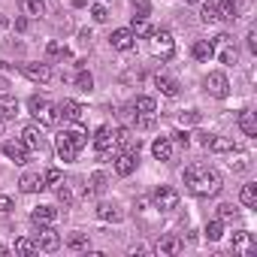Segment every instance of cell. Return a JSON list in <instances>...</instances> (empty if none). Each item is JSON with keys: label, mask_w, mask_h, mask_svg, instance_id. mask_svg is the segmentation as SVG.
<instances>
[{"label": "cell", "mask_w": 257, "mask_h": 257, "mask_svg": "<svg viewBox=\"0 0 257 257\" xmlns=\"http://www.w3.org/2000/svg\"><path fill=\"white\" fill-rule=\"evenodd\" d=\"M106 185H109V179H106V173H94V176L88 179V185H85V191H88V194H103V191H106Z\"/></svg>", "instance_id": "obj_31"}, {"label": "cell", "mask_w": 257, "mask_h": 257, "mask_svg": "<svg viewBox=\"0 0 257 257\" xmlns=\"http://www.w3.org/2000/svg\"><path fill=\"white\" fill-rule=\"evenodd\" d=\"M185 185H188V191L197 194V197H215V194L221 191V176H218L215 170L203 167V164H191V167L185 170Z\"/></svg>", "instance_id": "obj_1"}, {"label": "cell", "mask_w": 257, "mask_h": 257, "mask_svg": "<svg viewBox=\"0 0 257 257\" xmlns=\"http://www.w3.org/2000/svg\"><path fill=\"white\" fill-rule=\"evenodd\" d=\"M239 200H242V206L254 209V206H257V188H254V185H245L242 194H239Z\"/></svg>", "instance_id": "obj_35"}, {"label": "cell", "mask_w": 257, "mask_h": 257, "mask_svg": "<svg viewBox=\"0 0 257 257\" xmlns=\"http://www.w3.org/2000/svg\"><path fill=\"white\" fill-rule=\"evenodd\" d=\"M4 121H7V118H4V115H0V131H4Z\"/></svg>", "instance_id": "obj_48"}, {"label": "cell", "mask_w": 257, "mask_h": 257, "mask_svg": "<svg viewBox=\"0 0 257 257\" xmlns=\"http://www.w3.org/2000/svg\"><path fill=\"white\" fill-rule=\"evenodd\" d=\"M152 200H155V209H158V212H173V209L179 206V194H176L173 188H167V185H161Z\"/></svg>", "instance_id": "obj_8"}, {"label": "cell", "mask_w": 257, "mask_h": 257, "mask_svg": "<svg viewBox=\"0 0 257 257\" xmlns=\"http://www.w3.org/2000/svg\"><path fill=\"white\" fill-rule=\"evenodd\" d=\"M91 16H94V22H106V19H109V13H106V7H100V4H97V7L91 10Z\"/></svg>", "instance_id": "obj_44"}, {"label": "cell", "mask_w": 257, "mask_h": 257, "mask_svg": "<svg viewBox=\"0 0 257 257\" xmlns=\"http://www.w3.org/2000/svg\"><path fill=\"white\" fill-rule=\"evenodd\" d=\"M46 55H49V58H70V52H67V46H61V43H49V49H46Z\"/></svg>", "instance_id": "obj_41"}, {"label": "cell", "mask_w": 257, "mask_h": 257, "mask_svg": "<svg viewBox=\"0 0 257 257\" xmlns=\"http://www.w3.org/2000/svg\"><path fill=\"white\" fill-rule=\"evenodd\" d=\"M28 106H31V115H34L43 127H55V124H58V118H61V115H58V106H55V103H49L46 97H31V100H28Z\"/></svg>", "instance_id": "obj_3"}, {"label": "cell", "mask_w": 257, "mask_h": 257, "mask_svg": "<svg viewBox=\"0 0 257 257\" xmlns=\"http://www.w3.org/2000/svg\"><path fill=\"white\" fill-rule=\"evenodd\" d=\"M185 4H197V0H185Z\"/></svg>", "instance_id": "obj_49"}, {"label": "cell", "mask_w": 257, "mask_h": 257, "mask_svg": "<svg viewBox=\"0 0 257 257\" xmlns=\"http://www.w3.org/2000/svg\"><path fill=\"white\" fill-rule=\"evenodd\" d=\"M109 46H112V49H118V52H131V49L137 46V37H134V31H131V28H118V31H112Z\"/></svg>", "instance_id": "obj_10"}, {"label": "cell", "mask_w": 257, "mask_h": 257, "mask_svg": "<svg viewBox=\"0 0 257 257\" xmlns=\"http://www.w3.org/2000/svg\"><path fill=\"white\" fill-rule=\"evenodd\" d=\"M233 251H236L239 257H251V254L257 251V242H254V236H251L248 230H239V233H233Z\"/></svg>", "instance_id": "obj_11"}, {"label": "cell", "mask_w": 257, "mask_h": 257, "mask_svg": "<svg viewBox=\"0 0 257 257\" xmlns=\"http://www.w3.org/2000/svg\"><path fill=\"white\" fill-rule=\"evenodd\" d=\"M212 49H215V55L224 61V64H236V46H233V40L227 37V34H218L215 40H212Z\"/></svg>", "instance_id": "obj_6"}, {"label": "cell", "mask_w": 257, "mask_h": 257, "mask_svg": "<svg viewBox=\"0 0 257 257\" xmlns=\"http://www.w3.org/2000/svg\"><path fill=\"white\" fill-rule=\"evenodd\" d=\"M67 248H70V251H85V248H88V236H85V233L70 236V239H67Z\"/></svg>", "instance_id": "obj_39"}, {"label": "cell", "mask_w": 257, "mask_h": 257, "mask_svg": "<svg viewBox=\"0 0 257 257\" xmlns=\"http://www.w3.org/2000/svg\"><path fill=\"white\" fill-rule=\"evenodd\" d=\"M197 121H200V112H182V115H179V124H182V127H191V124H197Z\"/></svg>", "instance_id": "obj_42"}, {"label": "cell", "mask_w": 257, "mask_h": 257, "mask_svg": "<svg viewBox=\"0 0 257 257\" xmlns=\"http://www.w3.org/2000/svg\"><path fill=\"white\" fill-rule=\"evenodd\" d=\"M10 209H13V200H10V197H0V212H4V215H7Z\"/></svg>", "instance_id": "obj_46"}, {"label": "cell", "mask_w": 257, "mask_h": 257, "mask_svg": "<svg viewBox=\"0 0 257 257\" xmlns=\"http://www.w3.org/2000/svg\"><path fill=\"white\" fill-rule=\"evenodd\" d=\"M158 251L173 257V254H179V251H182V239H179L176 233H167V236H161V242H158Z\"/></svg>", "instance_id": "obj_24"}, {"label": "cell", "mask_w": 257, "mask_h": 257, "mask_svg": "<svg viewBox=\"0 0 257 257\" xmlns=\"http://www.w3.org/2000/svg\"><path fill=\"white\" fill-rule=\"evenodd\" d=\"M200 143L209 149V152H215V155H230V152H236V146H233V140H227V137H215V134H200Z\"/></svg>", "instance_id": "obj_7"}, {"label": "cell", "mask_w": 257, "mask_h": 257, "mask_svg": "<svg viewBox=\"0 0 257 257\" xmlns=\"http://www.w3.org/2000/svg\"><path fill=\"white\" fill-rule=\"evenodd\" d=\"M203 88H206V94H212V97H218V100H224V97L230 94V82H227L224 73H209V76L203 79Z\"/></svg>", "instance_id": "obj_5"}, {"label": "cell", "mask_w": 257, "mask_h": 257, "mask_svg": "<svg viewBox=\"0 0 257 257\" xmlns=\"http://www.w3.org/2000/svg\"><path fill=\"white\" fill-rule=\"evenodd\" d=\"M239 131L245 137H257V118H254V112H248V109L239 112Z\"/></svg>", "instance_id": "obj_25"}, {"label": "cell", "mask_w": 257, "mask_h": 257, "mask_svg": "<svg viewBox=\"0 0 257 257\" xmlns=\"http://www.w3.org/2000/svg\"><path fill=\"white\" fill-rule=\"evenodd\" d=\"M25 76H28L31 82L46 85V82L52 79V67H49V64H25Z\"/></svg>", "instance_id": "obj_17"}, {"label": "cell", "mask_w": 257, "mask_h": 257, "mask_svg": "<svg viewBox=\"0 0 257 257\" xmlns=\"http://www.w3.org/2000/svg\"><path fill=\"white\" fill-rule=\"evenodd\" d=\"M79 188H82V182H79V179H67V182L61 179V182H58V200H61L64 206H73V203H76Z\"/></svg>", "instance_id": "obj_12"}, {"label": "cell", "mask_w": 257, "mask_h": 257, "mask_svg": "<svg viewBox=\"0 0 257 257\" xmlns=\"http://www.w3.org/2000/svg\"><path fill=\"white\" fill-rule=\"evenodd\" d=\"M94 149H97L100 158H106V155L115 149V134H112V127H109V124L97 127V134H94Z\"/></svg>", "instance_id": "obj_9"}, {"label": "cell", "mask_w": 257, "mask_h": 257, "mask_svg": "<svg viewBox=\"0 0 257 257\" xmlns=\"http://www.w3.org/2000/svg\"><path fill=\"white\" fill-rule=\"evenodd\" d=\"M55 218H58V209H52V206H37L31 212V221L37 227H49V224H55Z\"/></svg>", "instance_id": "obj_19"}, {"label": "cell", "mask_w": 257, "mask_h": 257, "mask_svg": "<svg viewBox=\"0 0 257 257\" xmlns=\"http://www.w3.org/2000/svg\"><path fill=\"white\" fill-rule=\"evenodd\" d=\"M173 137H176V143H179V146H185V149H188V143H191V140H188V134H173Z\"/></svg>", "instance_id": "obj_47"}, {"label": "cell", "mask_w": 257, "mask_h": 257, "mask_svg": "<svg viewBox=\"0 0 257 257\" xmlns=\"http://www.w3.org/2000/svg\"><path fill=\"white\" fill-rule=\"evenodd\" d=\"M85 146H88V134L79 131V127H76V131H64L58 137V155H61V161H76Z\"/></svg>", "instance_id": "obj_2"}, {"label": "cell", "mask_w": 257, "mask_h": 257, "mask_svg": "<svg viewBox=\"0 0 257 257\" xmlns=\"http://www.w3.org/2000/svg\"><path fill=\"white\" fill-rule=\"evenodd\" d=\"M137 170V152H121L115 158V173L118 176H131Z\"/></svg>", "instance_id": "obj_18"}, {"label": "cell", "mask_w": 257, "mask_h": 257, "mask_svg": "<svg viewBox=\"0 0 257 257\" xmlns=\"http://www.w3.org/2000/svg\"><path fill=\"white\" fill-rule=\"evenodd\" d=\"M58 115H64V118L73 121V124H82V121H85V106L76 103V100H64V103L58 106Z\"/></svg>", "instance_id": "obj_13"}, {"label": "cell", "mask_w": 257, "mask_h": 257, "mask_svg": "<svg viewBox=\"0 0 257 257\" xmlns=\"http://www.w3.org/2000/svg\"><path fill=\"white\" fill-rule=\"evenodd\" d=\"M221 236H224V224H221L218 218L209 221V224H206V239H209V242H218Z\"/></svg>", "instance_id": "obj_37"}, {"label": "cell", "mask_w": 257, "mask_h": 257, "mask_svg": "<svg viewBox=\"0 0 257 257\" xmlns=\"http://www.w3.org/2000/svg\"><path fill=\"white\" fill-rule=\"evenodd\" d=\"M34 251H40L34 239H28V236H22V239H16V254H34Z\"/></svg>", "instance_id": "obj_38"}, {"label": "cell", "mask_w": 257, "mask_h": 257, "mask_svg": "<svg viewBox=\"0 0 257 257\" xmlns=\"http://www.w3.org/2000/svg\"><path fill=\"white\" fill-rule=\"evenodd\" d=\"M112 134H115V146L121 152H140V140L127 131V127H118V131H112Z\"/></svg>", "instance_id": "obj_15"}, {"label": "cell", "mask_w": 257, "mask_h": 257, "mask_svg": "<svg viewBox=\"0 0 257 257\" xmlns=\"http://www.w3.org/2000/svg\"><path fill=\"white\" fill-rule=\"evenodd\" d=\"M19 185H22V191H25V194H37V191H43V188H46V179H43L40 173H25Z\"/></svg>", "instance_id": "obj_22"}, {"label": "cell", "mask_w": 257, "mask_h": 257, "mask_svg": "<svg viewBox=\"0 0 257 257\" xmlns=\"http://www.w3.org/2000/svg\"><path fill=\"white\" fill-rule=\"evenodd\" d=\"M152 155H155L158 161H170V158H173V140H170V137H158V140L152 143Z\"/></svg>", "instance_id": "obj_21"}, {"label": "cell", "mask_w": 257, "mask_h": 257, "mask_svg": "<svg viewBox=\"0 0 257 257\" xmlns=\"http://www.w3.org/2000/svg\"><path fill=\"white\" fill-rule=\"evenodd\" d=\"M43 179H46V188H49V185H58L64 176H61V170H55V167H52V170H46V173H43Z\"/></svg>", "instance_id": "obj_43"}, {"label": "cell", "mask_w": 257, "mask_h": 257, "mask_svg": "<svg viewBox=\"0 0 257 257\" xmlns=\"http://www.w3.org/2000/svg\"><path fill=\"white\" fill-rule=\"evenodd\" d=\"M221 19L224 22H236L239 19V4L236 0H221Z\"/></svg>", "instance_id": "obj_34"}, {"label": "cell", "mask_w": 257, "mask_h": 257, "mask_svg": "<svg viewBox=\"0 0 257 257\" xmlns=\"http://www.w3.org/2000/svg\"><path fill=\"white\" fill-rule=\"evenodd\" d=\"M76 88H79V91H91V88H94V76L85 73V70H79V76H76Z\"/></svg>", "instance_id": "obj_40"}, {"label": "cell", "mask_w": 257, "mask_h": 257, "mask_svg": "<svg viewBox=\"0 0 257 257\" xmlns=\"http://www.w3.org/2000/svg\"><path fill=\"white\" fill-rule=\"evenodd\" d=\"M200 19H203L206 25H215V22H221V0H209V4H203V13H200Z\"/></svg>", "instance_id": "obj_26"}, {"label": "cell", "mask_w": 257, "mask_h": 257, "mask_svg": "<svg viewBox=\"0 0 257 257\" xmlns=\"http://www.w3.org/2000/svg\"><path fill=\"white\" fill-rule=\"evenodd\" d=\"M4 155H7L10 161H16V164H28V155H31V149H28L22 140H10V143L4 146Z\"/></svg>", "instance_id": "obj_14"}, {"label": "cell", "mask_w": 257, "mask_h": 257, "mask_svg": "<svg viewBox=\"0 0 257 257\" xmlns=\"http://www.w3.org/2000/svg\"><path fill=\"white\" fill-rule=\"evenodd\" d=\"M0 115H4V118H16L19 115V100L4 94V97H0Z\"/></svg>", "instance_id": "obj_32"}, {"label": "cell", "mask_w": 257, "mask_h": 257, "mask_svg": "<svg viewBox=\"0 0 257 257\" xmlns=\"http://www.w3.org/2000/svg\"><path fill=\"white\" fill-rule=\"evenodd\" d=\"M152 52L161 58V61H170L176 55V40L170 31H152Z\"/></svg>", "instance_id": "obj_4"}, {"label": "cell", "mask_w": 257, "mask_h": 257, "mask_svg": "<svg viewBox=\"0 0 257 257\" xmlns=\"http://www.w3.org/2000/svg\"><path fill=\"white\" fill-rule=\"evenodd\" d=\"M37 248H40V251H58V248H61V236H58V233L52 230V224L40 230V239H37Z\"/></svg>", "instance_id": "obj_16"}, {"label": "cell", "mask_w": 257, "mask_h": 257, "mask_svg": "<svg viewBox=\"0 0 257 257\" xmlns=\"http://www.w3.org/2000/svg\"><path fill=\"white\" fill-rule=\"evenodd\" d=\"M22 143H25L31 152H40V149H43V134H40V127H37V124H28V127H25Z\"/></svg>", "instance_id": "obj_20"}, {"label": "cell", "mask_w": 257, "mask_h": 257, "mask_svg": "<svg viewBox=\"0 0 257 257\" xmlns=\"http://www.w3.org/2000/svg\"><path fill=\"white\" fill-rule=\"evenodd\" d=\"M19 4H22V13L31 19H40L46 13V0H19Z\"/></svg>", "instance_id": "obj_29"}, {"label": "cell", "mask_w": 257, "mask_h": 257, "mask_svg": "<svg viewBox=\"0 0 257 257\" xmlns=\"http://www.w3.org/2000/svg\"><path fill=\"white\" fill-rule=\"evenodd\" d=\"M131 31H134V37H152L149 16H134V22H131Z\"/></svg>", "instance_id": "obj_30"}, {"label": "cell", "mask_w": 257, "mask_h": 257, "mask_svg": "<svg viewBox=\"0 0 257 257\" xmlns=\"http://www.w3.org/2000/svg\"><path fill=\"white\" fill-rule=\"evenodd\" d=\"M248 52H254V55H257V31H254V28L248 31Z\"/></svg>", "instance_id": "obj_45"}, {"label": "cell", "mask_w": 257, "mask_h": 257, "mask_svg": "<svg viewBox=\"0 0 257 257\" xmlns=\"http://www.w3.org/2000/svg\"><path fill=\"white\" fill-rule=\"evenodd\" d=\"M134 109H137V115H155L158 103H155V97H137L134 100Z\"/></svg>", "instance_id": "obj_33"}, {"label": "cell", "mask_w": 257, "mask_h": 257, "mask_svg": "<svg viewBox=\"0 0 257 257\" xmlns=\"http://www.w3.org/2000/svg\"><path fill=\"white\" fill-rule=\"evenodd\" d=\"M191 55H194L197 61H203V64H206V61H212V58H215V49H212V43H209V40H197V43H194V49H191Z\"/></svg>", "instance_id": "obj_27"}, {"label": "cell", "mask_w": 257, "mask_h": 257, "mask_svg": "<svg viewBox=\"0 0 257 257\" xmlns=\"http://www.w3.org/2000/svg\"><path fill=\"white\" fill-rule=\"evenodd\" d=\"M236 215H239V212L233 209V203H221V206H218V221H221V224L236 221Z\"/></svg>", "instance_id": "obj_36"}, {"label": "cell", "mask_w": 257, "mask_h": 257, "mask_svg": "<svg viewBox=\"0 0 257 257\" xmlns=\"http://www.w3.org/2000/svg\"><path fill=\"white\" fill-rule=\"evenodd\" d=\"M97 215L103 218V221H112V224H118L121 218H124V212L115 206V203H100V209H97Z\"/></svg>", "instance_id": "obj_28"}, {"label": "cell", "mask_w": 257, "mask_h": 257, "mask_svg": "<svg viewBox=\"0 0 257 257\" xmlns=\"http://www.w3.org/2000/svg\"><path fill=\"white\" fill-rule=\"evenodd\" d=\"M155 85L161 88L164 97H176V94H179V82H176L173 76H167V73H158V76H155Z\"/></svg>", "instance_id": "obj_23"}]
</instances>
